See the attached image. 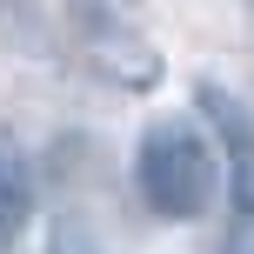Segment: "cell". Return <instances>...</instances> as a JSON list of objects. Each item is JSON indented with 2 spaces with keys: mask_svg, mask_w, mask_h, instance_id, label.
<instances>
[{
  "mask_svg": "<svg viewBox=\"0 0 254 254\" xmlns=\"http://www.w3.org/2000/svg\"><path fill=\"white\" fill-rule=\"evenodd\" d=\"M134 188L161 221H201L221 201V154L214 134H201L194 121H147L134 147Z\"/></svg>",
  "mask_w": 254,
  "mask_h": 254,
  "instance_id": "cell-1",
  "label": "cell"
},
{
  "mask_svg": "<svg viewBox=\"0 0 254 254\" xmlns=\"http://www.w3.org/2000/svg\"><path fill=\"white\" fill-rule=\"evenodd\" d=\"M201 114L221 127V188L241 214H254V114L221 87H201Z\"/></svg>",
  "mask_w": 254,
  "mask_h": 254,
  "instance_id": "cell-2",
  "label": "cell"
},
{
  "mask_svg": "<svg viewBox=\"0 0 254 254\" xmlns=\"http://www.w3.org/2000/svg\"><path fill=\"white\" fill-rule=\"evenodd\" d=\"M27 221H34V167H27L13 127H0V254L27 234Z\"/></svg>",
  "mask_w": 254,
  "mask_h": 254,
  "instance_id": "cell-3",
  "label": "cell"
}]
</instances>
